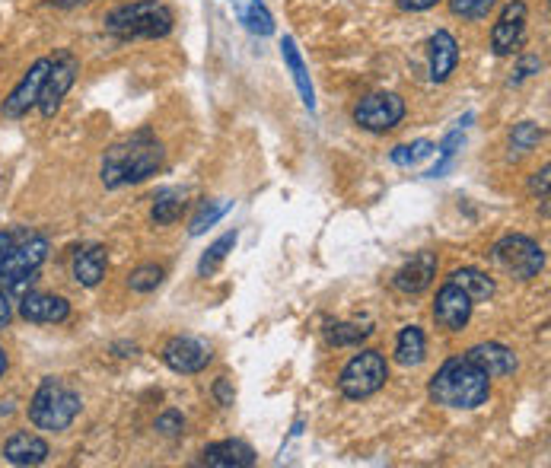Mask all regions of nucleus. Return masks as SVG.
<instances>
[{
	"label": "nucleus",
	"instance_id": "obj_1",
	"mask_svg": "<svg viewBox=\"0 0 551 468\" xmlns=\"http://www.w3.org/2000/svg\"><path fill=\"white\" fill-rule=\"evenodd\" d=\"M166 160L163 144L150 131H137L125 141H118L102 156V185L106 188H122L137 185L150 179Z\"/></svg>",
	"mask_w": 551,
	"mask_h": 468
},
{
	"label": "nucleus",
	"instance_id": "obj_2",
	"mask_svg": "<svg viewBox=\"0 0 551 468\" xmlns=\"http://www.w3.org/2000/svg\"><path fill=\"white\" fill-rule=\"evenodd\" d=\"M430 398L443 408L472 411L491 398V379L469 357H450L430 379Z\"/></svg>",
	"mask_w": 551,
	"mask_h": 468
},
{
	"label": "nucleus",
	"instance_id": "obj_3",
	"mask_svg": "<svg viewBox=\"0 0 551 468\" xmlns=\"http://www.w3.org/2000/svg\"><path fill=\"white\" fill-rule=\"evenodd\" d=\"M80 414V395L74 386H67L64 379L48 376L42 379V386L36 389L29 402V421L39 430L48 433H61L74 424V418Z\"/></svg>",
	"mask_w": 551,
	"mask_h": 468
},
{
	"label": "nucleus",
	"instance_id": "obj_4",
	"mask_svg": "<svg viewBox=\"0 0 551 468\" xmlns=\"http://www.w3.org/2000/svg\"><path fill=\"white\" fill-rule=\"evenodd\" d=\"M48 258V239L42 233H13V246L0 262V287L10 297H23V293L36 281V271Z\"/></svg>",
	"mask_w": 551,
	"mask_h": 468
},
{
	"label": "nucleus",
	"instance_id": "obj_5",
	"mask_svg": "<svg viewBox=\"0 0 551 468\" xmlns=\"http://www.w3.org/2000/svg\"><path fill=\"white\" fill-rule=\"evenodd\" d=\"M106 29L118 39H163L172 32V10L160 0H134L106 16Z\"/></svg>",
	"mask_w": 551,
	"mask_h": 468
},
{
	"label": "nucleus",
	"instance_id": "obj_6",
	"mask_svg": "<svg viewBox=\"0 0 551 468\" xmlns=\"http://www.w3.org/2000/svg\"><path fill=\"white\" fill-rule=\"evenodd\" d=\"M389 379V363L380 351H360L348 367L341 370L338 376V389L344 398H354V402H360V398H370L376 395Z\"/></svg>",
	"mask_w": 551,
	"mask_h": 468
},
{
	"label": "nucleus",
	"instance_id": "obj_7",
	"mask_svg": "<svg viewBox=\"0 0 551 468\" xmlns=\"http://www.w3.org/2000/svg\"><path fill=\"white\" fill-rule=\"evenodd\" d=\"M494 262L501 265L504 271H510L520 281H532L542 268H545V252L539 242H532L529 236H504L497 246L491 249Z\"/></svg>",
	"mask_w": 551,
	"mask_h": 468
},
{
	"label": "nucleus",
	"instance_id": "obj_8",
	"mask_svg": "<svg viewBox=\"0 0 551 468\" xmlns=\"http://www.w3.org/2000/svg\"><path fill=\"white\" fill-rule=\"evenodd\" d=\"M405 118V99L399 93H370L367 99L357 102L354 121L364 131L386 134Z\"/></svg>",
	"mask_w": 551,
	"mask_h": 468
},
{
	"label": "nucleus",
	"instance_id": "obj_9",
	"mask_svg": "<svg viewBox=\"0 0 551 468\" xmlns=\"http://www.w3.org/2000/svg\"><path fill=\"white\" fill-rule=\"evenodd\" d=\"M77 71H80V64H77V58L71 55V51H61V55L51 61L48 77H45L42 93H39V109H42L45 118H55L58 115L67 90H71L74 80H77Z\"/></svg>",
	"mask_w": 551,
	"mask_h": 468
},
{
	"label": "nucleus",
	"instance_id": "obj_10",
	"mask_svg": "<svg viewBox=\"0 0 551 468\" xmlns=\"http://www.w3.org/2000/svg\"><path fill=\"white\" fill-rule=\"evenodd\" d=\"M214 360V348L195 335H176L166 341L163 363L172 373H201Z\"/></svg>",
	"mask_w": 551,
	"mask_h": 468
},
{
	"label": "nucleus",
	"instance_id": "obj_11",
	"mask_svg": "<svg viewBox=\"0 0 551 468\" xmlns=\"http://www.w3.org/2000/svg\"><path fill=\"white\" fill-rule=\"evenodd\" d=\"M523 36H526V4L523 0H510L491 29V51L497 58H507L523 45Z\"/></svg>",
	"mask_w": 551,
	"mask_h": 468
},
{
	"label": "nucleus",
	"instance_id": "obj_12",
	"mask_svg": "<svg viewBox=\"0 0 551 468\" xmlns=\"http://www.w3.org/2000/svg\"><path fill=\"white\" fill-rule=\"evenodd\" d=\"M48 67H51V58H39L26 71V77L16 83V90L4 99L7 118H23V115H29V109L39 106V93H42V83L48 77Z\"/></svg>",
	"mask_w": 551,
	"mask_h": 468
},
{
	"label": "nucleus",
	"instance_id": "obj_13",
	"mask_svg": "<svg viewBox=\"0 0 551 468\" xmlns=\"http://www.w3.org/2000/svg\"><path fill=\"white\" fill-rule=\"evenodd\" d=\"M472 300L462 293L456 284L446 281L437 293V303H434V319L440 328H446V332H462V328L469 325L472 319Z\"/></svg>",
	"mask_w": 551,
	"mask_h": 468
},
{
	"label": "nucleus",
	"instance_id": "obj_14",
	"mask_svg": "<svg viewBox=\"0 0 551 468\" xmlns=\"http://www.w3.org/2000/svg\"><path fill=\"white\" fill-rule=\"evenodd\" d=\"M20 316L36 325H61L71 319V303L55 293H36L26 290L20 297Z\"/></svg>",
	"mask_w": 551,
	"mask_h": 468
},
{
	"label": "nucleus",
	"instance_id": "obj_15",
	"mask_svg": "<svg viewBox=\"0 0 551 468\" xmlns=\"http://www.w3.org/2000/svg\"><path fill=\"white\" fill-rule=\"evenodd\" d=\"M434 277H437V255L418 252V255H411V262H405L399 271H395L392 284L399 293L415 297V293H424L430 284H434Z\"/></svg>",
	"mask_w": 551,
	"mask_h": 468
},
{
	"label": "nucleus",
	"instance_id": "obj_16",
	"mask_svg": "<svg viewBox=\"0 0 551 468\" xmlns=\"http://www.w3.org/2000/svg\"><path fill=\"white\" fill-rule=\"evenodd\" d=\"M466 357L488 379H501V376L516 373V354L510 348H504V344H497V341H481V344H475V348Z\"/></svg>",
	"mask_w": 551,
	"mask_h": 468
},
{
	"label": "nucleus",
	"instance_id": "obj_17",
	"mask_svg": "<svg viewBox=\"0 0 551 468\" xmlns=\"http://www.w3.org/2000/svg\"><path fill=\"white\" fill-rule=\"evenodd\" d=\"M459 64V42L453 39V32L437 29L434 39H430V80L446 83L453 77Z\"/></svg>",
	"mask_w": 551,
	"mask_h": 468
},
{
	"label": "nucleus",
	"instance_id": "obj_18",
	"mask_svg": "<svg viewBox=\"0 0 551 468\" xmlns=\"http://www.w3.org/2000/svg\"><path fill=\"white\" fill-rule=\"evenodd\" d=\"M201 462L211 468H249L255 465V449L243 440H220L204 449Z\"/></svg>",
	"mask_w": 551,
	"mask_h": 468
},
{
	"label": "nucleus",
	"instance_id": "obj_19",
	"mask_svg": "<svg viewBox=\"0 0 551 468\" xmlns=\"http://www.w3.org/2000/svg\"><path fill=\"white\" fill-rule=\"evenodd\" d=\"M4 459L10 465H42L48 459V443L36 433L20 430L4 443Z\"/></svg>",
	"mask_w": 551,
	"mask_h": 468
},
{
	"label": "nucleus",
	"instance_id": "obj_20",
	"mask_svg": "<svg viewBox=\"0 0 551 468\" xmlns=\"http://www.w3.org/2000/svg\"><path fill=\"white\" fill-rule=\"evenodd\" d=\"M71 274L80 287H96L106 277V249L102 246H83L74 252Z\"/></svg>",
	"mask_w": 551,
	"mask_h": 468
},
{
	"label": "nucleus",
	"instance_id": "obj_21",
	"mask_svg": "<svg viewBox=\"0 0 551 468\" xmlns=\"http://www.w3.org/2000/svg\"><path fill=\"white\" fill-rule=\"evenodd\" d=\"M281 55H284V64L290 67V77H294L300 96H303V106H306L309 112H313V109H316V90H313V80H309V74H306V61H303V55H300L297 42L290 39V36H284V39H281Z\"/></svg>",
	"mask_w": 551,
	"mask_h": 468
},
{
	"label": "nucleus",
	"instance_id": "obj_22",
	"mask_svg": "<svg viewBox=\"0 0 551 468\" xmlns=\"http://www.w3.org/2000/svg\"><path fill=\"white\" fill-rule=\"evenodd\" d=\"M450 284H456L472 303H485V300L494 297V281L478 268H456L450 274Z\"/></svg>",
	"mask_w": 551,
	"mask_h": 468
},
{
	"label": "nucleus",
	"instance_id": "obj_23",
	"mask_svg": "<svg viewBox=\"0 0 551 468\" xmlns=\"http://www.w3.org/2000/svg\"><path fill=\"white\" fill-rule=\"evenodd\" d=\"M427 354V338L418 325H405L399 332V341H395V360L402 363V367H418Z\"/></svg>",
	"mask_w": 551,
	"mask_h": 468
},
{
	"label": "nucleus",
	"instance_id": "obj_24",
	"mask_svg": "<svg viewBox=\"0 0 551 468\" xmlns=\"http://www.w3.org/2000/svg\"><path fill=\"white\" fill-rule=\"evenodd\" d=\"M185 211V192L182 188H160L157 195H153V207H150V217L153 223H160V227H166V223H176Z\"/></svg>",
	"mask_w": 551,
	"mask_h": 468
},
{
	"label": "nucleus",
	"instance_id": "obj_25",
	"mask_svg": "<svg viewBox=\"0 0 551 468\" xmlns=\"http://www.w3.org/2000/svg\"><path fill=\"white\" fill-rule=\"evenodd\" d=\"M236 239H239V233L236 230H230V233H223L214 246L201 255V262H198V277H211L220 265H223V258H227L230 252H233V246H236Z\"/></svg>",
	"mask_w": 551,
	"mask_h": 468
},
{
	"label": "nucleus",
	"instance_id": "obj_26",
	"mask_svg": "<svg viewBox=\"0 0 551 468\" xmlns=\"http://www.w3.org/2000/svg\"><path fill=\"white\" fill-rule=\"evenodd\" d=\"M545 137V128L536 125V121H520V125H513L510 131V153L513 156H523L529 150H536Z\"/></svg>",
	"mask_w": 551,
	"mask_h": 468
},
{
	"label": "nucleus",
	"instance_id": "obj_27",
	"mask_svg": "<svg viewBox=\"0 0 551 468\" xmlns=\"http://www.w3.org/2000/svg\"><path fill=\"white\" fill-rule=\"evenodd\" d=\"M239 16H243L246 29L255 32V36H271L274 32V16L268 13L262 0H246V7L239 10Z\"/></svg>",
	"mask_w": 551,
	"mask_h": 468
},
{
	"label": "nucleus",
	"instance_id": "obj_28",
	"mask_svg": "<svg viewBox=\"0 0 551 468\" xmlns=\"http://www.w3.org/2000/svg\"><path fill=\"white\" fill-rule=\"evenodd\" d=\"M462 131L466 128H456V131H450L440 141V147H437V153H440V160H437V166H430L427 169V179H440L446 169L453 166V160H456V153H459V147H462Z\"/></svg>",
	"mask_w": 551,
	"mask_h": 468
},
{
	"label": "nucleus",
	"instance_id": "obj_29",
	"mask_svg": "<svg viewBox=\"0 0 551 468\" xmlns=\"http://www.w3.org/2000/svg\"><path fill=\"white\" fill-rule=\"evenodd\" d=\"M329 341L335 344V348H348V344H360V341H367L373 335V328L367 325H354V322H335L329 325Z\"/></svg>",
	"mask_w": 551,
	"mask_h": 468
},
{
	"label": "nucleus",
	"instance_id": "obj_30",
	"mask_svg": "<svg viewBox=\"0 0 551 468\" xmlns=\"http://www.w3.org/2000/svg\"><path fill=\"white\" fill-rule=\"evenodd\" d=\"M233 207V201H208V204H201V211L192 217V227H188V233L192 236H201L208 227H214V223L227 214Z\"/></svg>",
	"mask_w": 551,
	"mask_h": 468
},
{
	"label": "nucleus",
	"instance_id": "obj_31",
	"mask_svg": "<svg viewBox=\"0 0 551 468\" xmlns=\"http://www.w3.org/2000/svg\"><path fill=\"white\" fill-rule=\"evenodd\" d=\"M163 277L166 271L160 265H141V268H134L131 277H128V287L134 293H150V290H157L163 284Z\"/></svg>",
	"mask_w": 551,
	"mask_h": 468
},
{
	"label": "nucleus",
	"instance_id": "obj_32",
	"mask_svg": "<svg viewBox=\"0 0 551 468\" xmlns=\"http://www.w3.org/2000/svg\"><path fill=\"white\" fill-rule=\"evenodd\" d=\"M430 153H434V144H430V141H415V144L395 147V150L389 153V160H392L395 166H415V163L427 160Z\"/></svg>",
	"mask_w": 551,
	"mask_h": 468
},
{
	"label": "nucleus",
	"instance_id": "obj_33",
	"mask_svg": "<svg viewBox=\"0 0 551 468\" xmlns=\"http://www.w3.org/2000/svg\"><path fill=\"white\" fill-rule=\"evenodd\" d=\"M497 0H450V10L462 20H485Z\"/></svg>",
	"mask_w": 551,
	"mask_h": 468
},
{
	"label": "nucleus",
	"instance_id": "obj_34",
	"mask_svg": "<svg viewBox=\"0 0 551 468\" xmlns=\"http://www.w3.org/2000/svg\"><path fill=\"white\" fill-rule=\"evenodd\" d=\"M153 427H157L163 437H182V433H185V418L179 411H163Z\"/></svg>",
	"mask_w": 551,
	"mask_h": 468
},
{
	"label": "nucleus",
	"instance_id": "obj_35",
	"mask_svg": "<svg viewBox=\"0 0 551 468\" xmlns=\"http://www.w3.org/2000/svg\"><path fill=\"white\" fill-rule=\"evenodd\" d=\"M539 71H542V61L536 55H523L520 64H516V74L510 77V83H523V80H529L532 74H539Z\"/></svg>",
	"mask_w": 551,
	"mask_h": 468
},
{
	"label": "nucleus",
	"instance_id": "obj_36",
	"mask_svg": "<svg viewBox=\"0 0 551 468\" xmlns=\"http://www.w3.org/2000/svg\"><path fill=\"white\" fill-rule=\"evenodd\" d=\"M214 395H217V402H220V405H227V408L236 402V389H233V383H230L227 376H220L217 383H214Z\"/></svg>",
	"mask_w": 551,
	"mask_h": 468
},
{
	"label": "nucleus",
	"instance_id": "obj_37",
	"mask_svg": "<svg viewBox=\"0 0 551 468\" xmlns=\"http://www.w3.org/2000/svg\"><path fill=\"white\" fill-rule=\"evenodd\" d=\"M548 176H551V169L542 166L536 176H532V182H529V192L532 195H542V201H548Z\"/></svg>",
	"mask_w": 551,
	"mask_h": 468
},
{
	"label": "nucleus",
	"instance_id": "obj_38",
	"mask_svg": "<svg viewBox=\"0 0 551 468\" xmlns=\"http://www.w3.org/2000/svg\"><path fill=\"white\" fill-rule=\"evenodd\" d=\"M437 4H440V0H399V7L405 13H424V10L437 7Z\"/></svg>",
	"mask_w": 551,
	"mask_h": 468
},
{
	"label": "nucleus",
	"instance_id": "obj_39",
	"mask_svg": "<svg viewBox=\"0 0 551 468\" xmlns=\"http://www.w3.org/2000/svg\"><path fill=\"white\" fill-rule=\"evenodd\" d=\"M13 319V306H10V293L0 287V328H7Z\"/></svg>",
	"mask_w": 551,
	"mask_h": 468
},
{
	"label": "nucleus",
	"instance_id": "obj_40",
	"mask_svg": "<svg viewBox=\"0 0 551 468\" xmlns=\"http://www.w3.org/2000/svg\"><path fill=\"white\" fill-rule=\"evenodd\" d=\"M48 4H51V7H64V10H67V7H80V4H86V0H48Z\"/></svg>",
	"mask_w": 551,
	"mask_h": 468
},
{
	"label": "nucleus",
	"instance_id": "obj_41",
	"mask_svg": "<svg viewBox=\"0 0 551 468\" xmlns=\"http://www.w3.org/2000/svg\"><path fill=\"white\" fill-rule=\"evenodd\" d=\"M4 373H7V354L0 348V379H4Z\"/></svg>",
	"mask_w": 551,
	"mask_h": 468
}]
</instances>
